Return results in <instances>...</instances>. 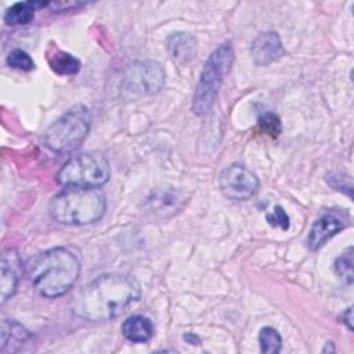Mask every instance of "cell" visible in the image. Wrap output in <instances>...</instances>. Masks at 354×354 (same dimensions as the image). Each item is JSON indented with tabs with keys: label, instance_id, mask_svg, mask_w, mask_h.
<instances>
[{
	"label": "cell",
	"instance_id": "cell-1",
	"mask_svg": "<svg viewBox=\"0 0 354 354\" xmlns=\"http://www.w3.org/2000/svg\"><path fill=\"white\" fill-rule=\"evenodd\" d=\"M140 295V285L133 277L119 272L102 274L73 295L71 311L86 321H108L122 314Z\"/></svg>",
	"mask_w": 354,
	"mask_h": 354
},
{
	"label": "cell",
	"instance_id": "cell-2",
	"mask_svg": "<svg viewBox=\"0 0 354 354\" xmlns=\"http://www.w3.org/2000/svg\"><path fill=\"white\" fill-rule=\"evenodd\" d=\"M80 274L77 257L66 248H53L29 266V279L33 289L43 297L54 299L65 295Z\"/></svg>",
	"mask_w": 354,
	"mask_h": 354
},
{
	"label": "cell",
	"instance_id": "cell-3",
	"mask_svg": "<svg viewBox=\"0 0 354 354\" xmlns=\"http://www.w3.org/2000/svg\"><path fill=\"white\" fill-rule=\"evenodd\" d=\"M106 209V199L100 188L68 187L53 196L48 212L53 220L66 225H86L98 221Z\"/></svg>",
	"mask_w": 354,
	"mask_h": 354
},
{
	"label": "cell",
	"instance_id": "cell-4",
	"mask_svg": "<svg viewBox=\"0 0 354 354\" xmlns=\"http://www.w3.org/2000/svg\"><path fill=\"white\" fill-rule=\"evenodd\" d=\"M234 48L230 41L220 44L206 59L192 98L195 115H206L214 104L224 77L234 64Z\"/></svg>",
	"mask_w": 354,
	"mask_h": 354
},
{
	"label": "cell",
	"instance_id": "cell-5",
	"mask_svg": "<svg viewBox=\"0 0 354 354\" xmlns=\"http://www.w3.org/2000/svg\"><path fill=\"white\" fill-rule=\"evenodd\" d=\"M91 124V113L83 104H76L59 116L43 134L44 145L57 153H69L86 140Z\"/></svg>",
	"mask_w": 354,
	"mask_h": 354
},
{
	"label": "cell",
	"instance_id": "cell-6",
	"mask_svg": "<svg viewBox=\"0 0 354 354\" xmlns=\"http://www.w3.org/2000/svg\"><path fill=\"white\" fill-rule=\"evenodd\" d=\"M111 177L106 158L98 152H84L69 158L58 170L55 178L64 187L98 188Z\"/></svg>",
	"mask_w": 354,
	"mask_h": 354
},
{
	"label": "cell",
	"instance_id": "cell-7",
	"mask_svg": "<svg viewBox=\"0 0 354 354\" xmlns=\"http://www.w3.org/2000/svg\"><path fill=\"white\" fill-rule=\"evenodd\" d=\"M165 80L166 73L160 64L153 61H137L126 68L120 87L131 97L151 95L165 86Z\"/></svg>",
	"mask_w": 354,
	"mask_h": 354
},
{
	"label": "cell",
	"instance_id": "cell-8",
	"mask_svg": "<svg viewBox=\"0 0 354 354\" xmlns=\"http://www.w3.org/2000/svg\"><path fill=\"white\" fill-rule=\"evenodd\" d=\"M218 185L228 199L246 201L257 192L259 178L243 165H231L221 171Z\"/></svg>",
	"mask_w": 354,
	"mask_h": 354
},
{
	"label": "cell",
	"instance_id": "cell-9",
	"mask_svg": "<svg viewBox=\"0 0 354 354\" xmlns=\"http://www.w3.org/2000/svg\"><path fill=\"white\" fill-rule=\"evenodd\" d=\"M252 59L259 66H267L285 55L281 37L277 32L268 30L257 35L250 46Z\"/></svg>",
	"mask_w": 354,
	"mask_h": 354
},
{
	"label": "cell",
	"instance_id": "cell-10",
	"mask_svg": "<svg viewBox=\"0 0 354 354\" xmlns=\"http://www.w3.org/2000/svg\"><path fill=\"white\" fill-rule=\"evenodd\" d=\"M19 257L14 249H7L1 254V275H0V303L4 304L17 290L19 281Z\"/></svg>",
	"mask_w": 354,
	"mask_h": 354
},
{
	"label": "cell",
	"instance_id": "cell-11",
	"mask_svg": "<svg viewBox=\"0 0 354 354\" xmlns=\"http://www.w3.org/2000/svg\"><path fill=\"white\" fill-rule=\"evenodd\" d=\"M344 228L343 221L336 217L335 214L326 213L321 216L311 227L308 236H307V245L311 250L319 249L329 238L336 235L339 231Z\"/></svg>",
	"mask_w": 354,
	"mask_h": 354
},
{
	"label": "cell",
	"instance_id": "cell-12",
	"mask_svg": "<svg viewBox=\"0 0 354 354\" xmlns=\"http://www.w3.org/2000/svg\"><path fill=\"white\" fill-rule=\"evenodd\" d=\"M122 333L133 343H147L153 336V325L148 317L131 315L123 322Z\"/></svg>",
	"mask_w": 354,
	"mask_h": 354
},
{
	"label": "cell",
	"instance_id": "cell-13",
	"mask_svg": "<svg viewBox=\"0 0 354 354\" xmlns=\"http://www.w3.org/2000/svg\"><path fill=\"white\" fill-rule=\"evenodd\" d=\"M167 50L174 61L180 64H187L195 58L196 41L188 33H174L167 40Z\"/></svg>",
	"mask_w": 354,
	"mask_h": 354
},
{
	"label": "cell",
	"instance_id": "cell-14",
	"mask_svg": "<svg viewBox=\"0 0 354 354\" xmlns=\"http://www.w3.org/2000/svg\"><path fill=\"white\" fill-rule=\"evenodd\" d=\"M48 3L43 1H19L12 4L4 14V21L8 25L17 26V25H26L29 24L33 17L35 11L39 7H47Z\"/></svg>",
	"mask_w": 354,
	"mask_h": 354
},
{
	"label": "cell",
	"instance_id": "cell-15",
	"mask_svg": "<svg viewBox=\"0 0 354 354\" xmlns=\"http://www.w3.org/2000/svg\"><path fill=\"white\" fill-rule=\"evenodd\" d=\"M47 61L50 68L58 75L69 76L76 75L80 71V61L72 54L59 48H54L51 53H48Z\"/></svg>",
	"mask_w": 354,
	"mask_h": 354
},
{
	"label": "cell",
	"instance_id": "cell-16",
	"mask_svg": "<svg viewBox=\"0 0 354 354\" xmlns=\"http://www.w3.org/2000/svg\"><path fill=\"white\" fill-rule=\"evenodd\" d=\"M1 340H0V350L4 351L7 344H17V347L19 348L21 344H24L29 337L30 333L18 322L15 321H7L4 319L1 322V332H0Z\"/></svg>",
	"mask_w": 354,
	"mask_h": 354
},
{
	"label": "cell",
	"instance_id": "cell-17",
	"mask_svg": "<svg viewBox=\"0 0 354 354\" xmlns=\"http://www.w3.org/2000/svg\"><path fill=\"white\" fill-rule=\"evenodd\" d=\"M259 344L260 350L264 354H275L281 351L282 337L277 329L271 326H264L259 332Z\"/></svg>",
	"mask_w": 354,
	"mask_h": 354
},
{
	"label": "cell",
	"instance_id": "cell-18",
	"mask_svg": "<svg viewBox=\"0 0 354 354\" xmlns=\"http://www.w3.org/2000/svg\"><path fill=\"white\" fill-rule=\"evenodd\" d=\"M335 271L346 283H353V248H348L336 259Z\"/></svg>",
	"mask_w": 354,
	"mask_h": 354
},
{
	"label": "cell",
	"instance_id": "cell-19",
	"mask_svg": "<svg viewBox=\"0 0 354 354\" xmlns=\"http://www.w3.org/2000/svg\"><path fill=\"white\" fill-rule=\"evenodd\" d=\"M257 124H259V129L261 133H264L272 138H277L282 130L279 116L272 112H266V113L260 115Z\"/></svg>",
	"mask_w": 354,
	"mask_h": 354
},
{
	"label": "cell",
	"instance_id": "cell-20",
	"mask_svg": "<svg viewBox=\"0 0 354 354\" xmlns=\"http://www.w3.org/2000/svg\"><path fill=\"white\" fill-rule=\"evenodd\" d=\"M7 64L12 69H18V71H24V72L32 71L35 68V62L30 58V55L19 48L12 50L7 55Z\"/></svg>",
	"mask_w": 354,
	"mask_h": 354
},
{
	"label": "cell",
	"instance_id": "cell-21",
	"mask_svg": "<svg viewBox=\"0 0 354 354\" xmlns=\"http://www.w3.org/2000/svg\"><path fill=\"white\" fill-rule=\"evenodd\" d=\"M266 220L268 221L270 225L279 227L283 231H286L289 228V225H290L289 216L286 214V212L281 206H275L271 213H267L266 214Z\"/></svg>",
	"mask_w": 354,
	"mask_h": 354
},
{
	"label": "cell",
	"instance_id": "cell-22",
	"mask_svg": "<svg viewBox=\"0 0 354 354\" xmlns=\"http://www.w3.org/2000/svg\"><path fill=\"white\" fill-rule=\"evenodd\" d=\"M328 183L337 191L340 192H346L350 198H351V192H353V184H351V178L348 176H343L342 173H332L326 177Z\"/></svg>",
	"mask_w": 354,
	"mask_h": 354
},
{
	"label": "cell",
	"instance_id": "cell-23",
	"mask_svg": "<svg viewBox=\"0 0 354 354\" xmlns=\"http://www.w3.org/2000/svg\"><path fill=\"white\" fill-rule=\"evenodd\" d=\"M343 322L347 325L350 330H353V307L351 306L343 313Z\"/></svg>",
	"mask_w": 354,
	"mask_h": 354
},
{
	"label": "cell",
	"instance_id": "cell-24",
	"mask_svg": "<svg viewBox=\"0 0 354 354\" xmlns=\"http://www.w3.org/2000/svg\"><path fill=\"white\" fill-rule=\"evenodd\" d=\"M184 339H185V340L192 342V344H198V343H201V339H199V337H196V336H194V335H184Z\"/></svg>",
	"mask_w": 354,
	"mask_h": 354
}]
</instances>
